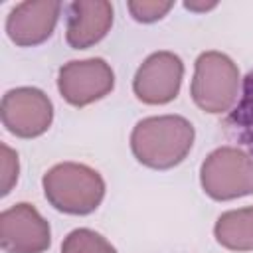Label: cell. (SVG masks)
I'll return each mask as SVG.
<instances>
[{
  "label": "cell",
  "mask_w": 253,
  "mask_h": 253,
  "mask_svg": "<svg viewBox=\"0 0 253 253\" xmlns=\"http://www.w3.org/2000/svg\"><path fill=\"white\" fill-rule=\"evenodd\" d=\"M194 144V126L178 115L148 117L136 123L130 134L134 158L154 170H168L180 164Z\"/></svg>",
  "instance_id": "obj_1"
},
{
  "label": "cell",
  "mask_w": 253,
  "mask_h": 253,
  "mask_svg": "<svg viewBox=\"0 0 253 253\" xmlns=\"http://www.w3.org/2000/svg\"><path fill=\"white\" fill-rule=\"evenodd\" d=\"M47 202L71 215H87L99 208L105 196L101 174L85 164L61 162L49 168L42 180Z\"/></svg>",
  "instance_id": "obj_2"
},
{
  "label": "cell",
  "mask_w": 253,
  "mask_h": 253,
  "mask_svg": "<svg viewBox=\"0 0 253 253\" xmlns=\"http://www.w3.org/2000/svg\"><path fill=\"white\" fill-rule=\"evenodd\" d=\"M194 103L211 115L227 113L237 101L239 69L231 57L221 51H204L196 59L192 79Z\"/></svg>",
  "instance_id": "obj_3"
},
{
  "label": "cell",
  "mask_w": 253,
  "mask_h": 253,
  "mask_svg": "<svg viewBox=\"0 0 253 253\" xmlns=\"http://www.w3.org/2000/svg\"><path fill=\"white\" fill-rule=\"evenodd\" d=\"M204 192L219 202L253 194V158L235 148H215L200 168Z\"/></svg>",
  "instance_id": "obj_4"
},
{
  "label": "cell",
  "mask_w": 253,
  "mask_h": 253,
  "mask_svg": "<svg viewBox=\"0 0 253 253\" xmlns=\"http://www.w3.org/2000/svg\"><path fill=\"white\" fill-rule=\"evenodd\" d=\"M0 117L12 134L20 138H34L49 128L53 107L43 91L36 87H18L10 89L2 97Z\"/></svg>",
  "instance_id": "obj_5"
},
{
  "label": "cell",
  "mask_w": 253,
  "mask_h": 253,
  "mask_svg": "<svg viewBox=\"0 0 253 253\" xmlns=\"http://www.w3.org/2000/svg\"><path fill=\"white\" fill-rule=\"evenodd\" d=\"M113 69L101 57L69 61L57 73V89L73 107H85L103 99L113 91Z\"/></svg>",
  "instance_id": "obj_6"
},
{
  "label": "cell",
  "mask_w": 253,
  "mask_h": 253,
  "mask_svg": "<svg viewBox=\"0 0 253 253\" xmlns=\"http://www.w3.org/2000/svg\"><path fill=\"white\" fill-rule=\"evenodd\" d=\"M184 77V63L172 51H156L138 67L132 89L146 105H166L176 99Z\"/></svg>",
  "instance_id": "obj_7"
},
{
  "label": "cell",
  "mask_w": 253,
  "mask_h": 253,
  "mask_svg": "<svg viewBox=\"0 0 253 253\" xmlns=\"http://www.w3.org/2000/svg\"><path fill=\"white\" fill-rule=\"evenodd\" d=\"M49 241V223L32 204L22 202L0 213V243L6 253H43Z\"/></svg>",
  "instance_id": "obj_8"
},
{
  "label": "cell",
  "mask_w": 253,
  "mask_h": 253,
  "mask_svg": "<svg viewBox=\"0 0 253 253\" xmlns=\"http://www.w3.org/2000/svg\"><path fill=\"white\" fill-rule=\"evenodd\" d=\"M61 2L55 0H26L12 8L6 20L8 38L22 47L45 42L57 24Z\"/></svg>",
  "instance_id": "obj_9"
},
{
  "label": "cell",
  "mask_w": 253,
  "mask_h": 253,
  "mask_svg": "<svg viewBox=\"0 0 253 253\" xmlns=\"http://www.w3.org/2000/svg\"><path fill=\"white\" fill-rule=\"evenodd\" d=\"M67 43L87 49L101 42L113 26V4L107 0H75L67 10Z\"/></svg>",
  "instance_id": "obj_10"
},
{
  "label": "cell",
  "mask_w": 253,
  "mask_h": 253,
  "mask_svg": "<svg viewBox=\"0 0 253 253\" xmlns=\"http://www.w3.org/2000/svg\"><path fill=\"white\" fill-rule=\"evenodd\" d=\"M213 235L231 251H253V206L225 211L217 217Z\"/></svg>",
  "instance_id": "obj_11"
},
{
  "label": "cell",
  "mask_w": 253,
  "mask_h": 253,
  "mask_svg": "<svg viewBox=\"0 0 253 253\" xmlns=\"http://www.w3.org/2000/svg\"><path fill=\"white\" fill-rule=\"evenodd\" d=\"M221 126L231 140L247 148L249 156H253V71L245 75L237 107L225 117Z\"/></svg>",
  "instance_id": "obj_12"
},
{
  "label": "cell",
  "mask_w": 253,
  "mask_h": 253,
  "mask_svg": "<svg viewBox=\"0 0 253 253\" xmlns=\"http://www.w3.org/2000/svg\"><path fill=\"white\" fill-rule=\"evenodd\" d=\"M61 253H117V249L97 231L73 229L61 243Z\"/></svg>",
  "instance_id": "obj_13"
},
{
  "label": "cell",
  "mask_w": 253,
  "mask_h": 253,
  "mask_svg": "<svg viewBox=\"0 0 253 253\" xmlns=\"http://www.w3.org/2000/svg\"><path fill=\"white\" fill-rule=\"evenodd\" d=\"M126 6L136 22L150 24V22L164 18L172 10L174 2L170 0H130Z\"/></svg>",
  "instance_id": "obj_14"
},
{
  "label": "cell",
  "mask_w": 253,
  "mask_h": 253,
  "mask_svg": "<svg viewBox=\"0 0 253 253\" xmlns=\"http://www.w3.org/2000/svg\"><path fill=\"white\" fill-rule=\"evenodd\" d=\"M0 152H2V160H0V168H2V196L10 194V190L14 188V184L18 182V154L8 146V144H0Z\"/></svg>",
  "instance_id": "obj_15"
},
{
  "label": "cell",
  "mask_w": 253,
  "mask_h": 253,
  "mask_svg": "<svg viewBox=\"0 0 253 253\" xmlns=\"http://www.w3.org/2000/svg\"><path fill=\"white\" fill-rule=\"evenodd\" d=\"M184 6L188 10H196V12H204V10H210V8H215V2H202V4H196V2H184Z\"/></svg>",
  "instance_id": "obj_16"
}]
</instances>
